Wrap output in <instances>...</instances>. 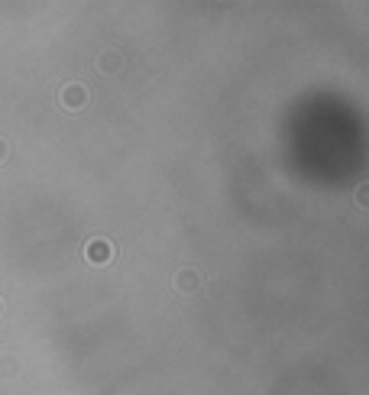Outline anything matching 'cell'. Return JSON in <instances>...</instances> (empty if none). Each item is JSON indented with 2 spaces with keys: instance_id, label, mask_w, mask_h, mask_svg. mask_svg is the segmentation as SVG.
Returning a JSON list of instances; mask_svg holds the SVG:
<instances>
[{
  "instance_id": "obj_1",
  "label": "cell",
  "mask_w": 369,
  "mask_h": 395,
  "mask_svg": "<svg viewBox=\"0 0 369 395\" xmlns=\"http://www.w3.org/2000/svg\"><path fill=\"white\" fill-rule=\"evenodd\" d=\"M59 101H62V107H69V111H78V107L88 104V88H84V85H75V81H71V85L62 88Z\"/></svg>"
},
{
  "instance_id": "obj_2",
  "label": "cell",
  "mask_w": 369,
  "mask_h": 395,
  "mask_svg": "<svg viewBox=\"0 0 369 395\" xmlns=\"http://www.w3.org/2000/svg\"><path fill=\"white\" fill-rule=\"evenodd\" d=\"M84 256H88L91 262H111L113 260V247L98 237V240H91L88 247H84Z\"/></svg>"
},
{
  "instance_id": "obj_3",
  "label": "cell",
  "mask_w": 369,
  "mask_h": 395,
  "mask_svg": "<svg viewBox=\"0 0 369 395\" xmlns=\"http://www.w3.org/2000/svg\"><path fill=\"white\" fill-rule=\"evenodd\" d=\"M178 289L181 292L198 289V272H178Z\"/></svg>"
},
{
  "instance_id": "obj_4",
  "label": "cell",
  "mask_w": 369,
  "mask_h": 395,
  "mask_svg": "<svg viewBox=\"0 0 369 395\" xmlns=\"http://www.w3.org/2000/svg\"><path fill=\"white\" fill-rule=\"evenodd\" d=\"M4 153H7V149H4V143H0V155H4Z\"/></svg>"
}]
</instances>
